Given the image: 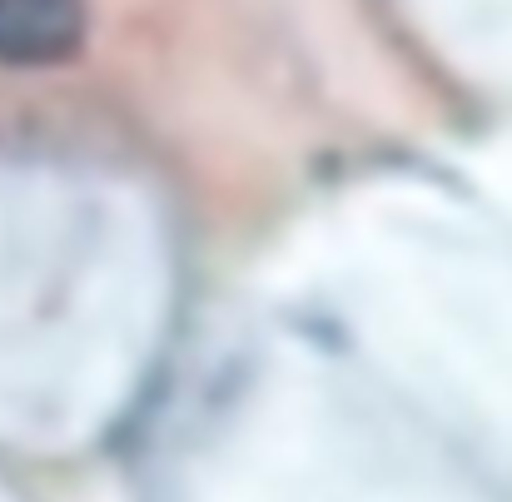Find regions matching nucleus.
I'll list each match as a JSON object with an SVG mask.
<instances>
[{"mask_svg":"<svg viewBox=\"0 0 512 502\" xmlns=\"http://www.w3.org/2000/svg\"><path fill=\"white\" fill-rule=\"evenodd\" d=\"M90 35L85 0H0V65L45 70L80 55Z\"/></svg>","mask_w":512,"mask_h":502,"instance_id":"f257e3e1","label":"nucleus"}]
</instances>
